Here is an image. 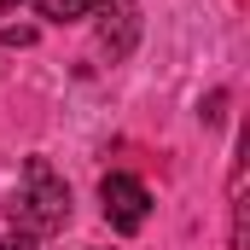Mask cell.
<instances>
[{
    "instance_id": "obj_1",
    "label": "cell",
    "mask_w": 250,
    "mask_h": 250,
    "mask_svg": "<svg viewBox=\"0 0 250 250\" xmlns=\"http://www.w3.org/2000/svg\"><path fill=\"white\" fill-rule=\"evenodd\" d=\"M12 221H23V233H59L70 221V187L47 157L23 163V187L12 198Z\"/></svg>"
},
{
    "instance_id": "obj_4",
    "label": "cell",
    "mask_w": 250,
    "mask_h": 250,
    "mask_svg": "<svg viewBox=\"0 0 250 250\" xmlns=\"http://www.w3.org/2000/svg\"><path fill=\"white\" fill-rule=\"evenodd\" d=\"M111 0H35V12L41 18H53V23H70V18H93V12H105Z\"/></svg>"
},
{
    "instance_id": "obj_6",
    "label": "cell",
    "mask_w": 250,
    "mask_h": 250,
    "mask_svg": "<svg viewBox=\"0 0 250 250\" xmlns=\"http://www.w3.org/2000/svg\"><path fill=\"white\" fill-rule=\"evenodd\" d=\"M0 250H35V233H23V227H12V233L0 239Z\"/></svg>"
},
{
    "instance_id": "obj_3",
    "label": "cell",
    "mask_w": 250,
    "mask_h": 250,
    "mask_svg": "<svg viewBox=\"0 0 250 250\" xmlns=\"http://www.w3.org/2000/svg\"><path fill=\"white\" fill-rule=\"evenodd\" d=\"M134 35H140V12L123 6V0H111L105 6V23H99V53L105 59H128L134 53Z\"/></svg>"
},
{
    "instance_id": "obj_5",
    "label": "cell",
    "mask_w": 250,
    "mask_h": 250,
    "mask_svg": "<svg viewBox=\"0 0 250 250\" xmlns=\"http://www.w3.org/2000/svg\"><path fill=\"white\" fill-rule=\"evenodd\" d=\"M0 47H35V29L18 23V29H0Z\"/></svg>"
},
{
    "instance_id": "obj_2",
    "label": "cell",
    "mask_w": 250,
    "mask_h": 250,
    "mask_svg": "<svg viewBox=\"0 0 250 250\" xmlns=\"http://www.w3.org/2000/svg\"><path fill=\"white\" fill-rule=\"evenodd\" d=\"M99 204H105V221H111L117 233H140L146 215H151L146 181H134V175H123V169H111V175L99 181Z\"/></svg>"
}]
</instances>
